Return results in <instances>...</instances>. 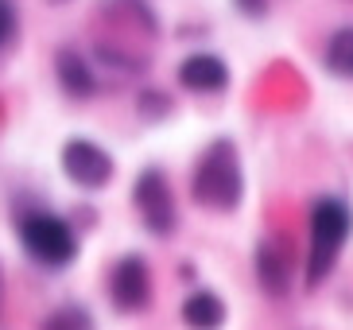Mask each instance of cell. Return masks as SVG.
Returning <instances> with one entry per match:
<instances>
[{"label":"cell","mask_w":353,"mask_h":330,"mask_svg":"<svg viewBox=\"0 0 353 330\" xmlns=\"http://www.w3.org/2000/svg\"><path fill=\"white\" fill-rule=\"evenodd\" d=\"M190 198L214 214H233L245 202V167H241V152L229 136H218L202 148L194 175H190Z\"/></svg>","instance_id":"obj_1"},{"label":"cell","mask_w":353,"mask_h":330,"mask_svg":"<svg viewBox=\"0 0 353 330\" xmlns=\"http://www.w3.org/2000/svg\"><path fill=\"white\" fill-rule=\"evenodd\" d=\"M350 233H353V210L342 198L326 195L311 206V249H307V288L311 291L334 272Z\"/></svg>","instance_id":"obj_2"},{"label":"cell","mask_w":353,"mask_h":330,"mask_svg":"<svg viewBox=\"0 0 353 330\" xmlns=\"http://www.w3.org/2000/svg\"><path fill=\"white\" fill-rule=\"evenodd\" d=\"M20 245L43 269H66L78 257V233L66 217L51 210H32L20 217Z\"/></svg>","instance_id":"obj_3"},{"label":"cell","mask_w":353,"mask_h":330,"mask_svg":"<svg viewBox=\"0 0 353 330\" xmlns=\"http://www.w3.org/2000/svg\"><path fill=\"white\" fill-rule=\"evenodd\" d=\"M132 206L140 214V226L152 237H171L179 229V206H175V191L167 183L163 167H144L132 183Z\"/></svg>","instance_id":"obj_4"},{"label":"cell","mask_w":353,"mask_h":330,"mask_svg":"<svg viewBox=\"0 0 353 330\" xmlns=\"http://www.w3.org/2000/svg\"><path fill=\"white\" fill-rule=\"evenodd\" d=\"M59 164H63V175L74 186H82V191H101V186H109V179L117 171L113 155L105 152L97 140H90V136H70L63 144V152H59Z\"/></svg>","instance_id":"obj_5"},{"label":"cell","mask_w":353,"mask_h":330,"mask_svg":"<svg viewBox=\"0 0 353 330\" xmlns=\"http://www.w3.org/2000/svg\"><path fill=\"white\" fill-rule=\"evenodd\" d=\"M109 300L125 315L148 311V303H152V269H148V260L140 253H125L113 264V272H109Z\"/></svg>","instance_id":"obj_6"},{"label":"cell","mask_w":353,"mask_h":330,"mask_svg":"<svg viewBox=\"0 0 353 330\" xmlns=\"http://www.w3.org/2000/svg\"><path fill=\"white\" fill-rule=\"evenodd\" d=\"M256 280L260 288L268 291L272 300H283L295 284V264H291V253L280 237H260L256 241Z\"/></svg>","instance_id":"obj_7"},{"label":"cell","mask_w":353,"mask_h":330,"mask_svg":"<svg viewBox=\"0 0 353 330\" xmlns=\"http://www.w3.org/2000/svg\"><path fill=\"white\" fill-rule=\"evenodd\" d=\"M179 86L190 93H221L229 86V66L221 55H210V51H194L179 62Z\"/></svg>","instance_id":"obj_8"},{"label":"cell","mask_w":353,"mask_h":330,"mask_svg":"<svg viewBox=\"0 0 353 330\" xmlns=\"http://www.w3.org/2000/svg\"><path fill=\"white\" fill-rule=\"evenodd\" d=\"M54 74H59V86L66 90V97L85 101V97L97 93V74L78 47H59L54 51Z\"/></svg>","instance_id":"obj_9"},{"label":"cell","mask_w":353,"mask_h":330,"mask_svg":"<svg viewBox=\"0 0 353 330\" xmlns=\"http://www.w3.org/2000/svg\"><path fill=\"white\" fill-rule=\"evenodd\" d=\"M183 322L190 330H221L225 327V303H221L218 291L198 288L183 300Z\"/></svg>","instance_id":"obj_10"},{"label":"cell","mask_w":353,"mask_h":330,"mask_svg":"<svg viewBox=\"0 0 353 330\" xmlns=\"http://www.w3.org/2000/svg\"><path fill=\"white\" fill-rule=\"evenodd\" d=\"M322 66H326L334 78H353V23L350 28H338L330 39H326Z\"/></svg>","instance_id":"obj_11"},{"label":"cell","mask_w":353,"mask_h":330,"mask_svg":"<svg viewBox=\"0 0 353 330\" xmlns=\"http://www.w3.org/2000/svg\"><path fill=\"white\" fill-rule=\"evenodd\" d=\"M39 330H94V315L85 307H78V303H66V307L51 311L39 322Z\"/></svg>","instance_id":"obj_12"},{"label":"cell","mask_w":353,"mask_h":330,"mask_svg":"<svg viewBox=\"0 0 353 330\" xmlns=\"http://www.w3.org/2000/svg\"><path fill=\"white\" fill-rule=\"evenodd\" d=\"M136 113L144 117V121H163V117L175 113V101L167 97L163 90H156V86H148V90H140V97H136Z\"/></svg>","instance_id":"obj_13"},{"label":"cell","mask_w":353,"mask_h":330,"mask_svg":"<svg viewBox=\"0 0 353 330\" xmlns=\"http://www.w3.org/2000/svg\"><path fill=\"white\" fill-rule=\"evenodd\" d=\"M12 35H16V4L0 0V51L12 43Z\"/></svg>","instance_id":"obj_14"},{"label":"cell","mask_w":353,"mask_h":330,"mask_svg":"<svg viewBox=\"0 0 353 330\" xmlns=\"http://www.w3.org/2000/svg\"><path fill=\"white\" fill-rule=\"evenodd\" d=\"M237 4V12L245 16V20H260V16H268L272 0H233Z\"/></svg>","instance_id":"obj_15"},{"label":"cell","mask_w":353,"mask_h":330,"mask_svg":"<svg viewBox=\"0 0 353 330\" xmlns=\"http://www.w3.org/2000/svg\"><path fill=\"white\" fill-rule=\"evenodd\" d=\"M0 288H4V269H0Z\"/></svg>","instance_id":"obj_16"},{"label":"cell","mask_w":353,"mask_h":330,"mask_svg":"<svg viewBox=\"0 0 353 330\" xmlns=\"http://www.w3.org/2000/svg\"><path fill=\"white\" fill-rule=\"evenodd\" d=\"M51 4H66V0H51Z\"/></svg>","instance_id":"obj_17"}]
</instances>
